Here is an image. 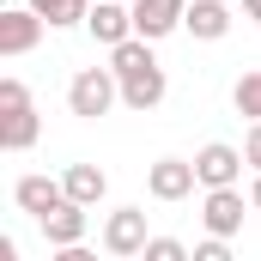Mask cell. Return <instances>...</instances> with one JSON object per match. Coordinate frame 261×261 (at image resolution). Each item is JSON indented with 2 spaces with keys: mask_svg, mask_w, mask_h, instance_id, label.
<instances>
[{
  "mask_svg": "<svg viewBox=\"0 0 261 261\" xmlns=\"http://www.w3.org/2000/svg\"><path fill=\"white\" fill-rule=\"evenodd\" d=\"M61 182H67V195L79 200V206H97V200H103V189H110V176H103L97 164H67Z\"/></svg>",
  "mask_w": 261,
  "mask_h": 261,
  "instance_id": "14",
  "label": "cell"
},
{
  "mask_svg": "<svg viewBox=\"0 0 261 261\" xmlns=\"http://www.w3.org/2000/svg\"><path fill=\"white\" fill-rule=\"evenodd\" d=\"M249 213H261V170H255V182H249Z\"/></svg>",
  "mask_w": 261,
  "mask_h": 261,
  "instance_id": "20",
  "label": "cell"
},
{
  "mask_svg": "<svg viewBox=\"0 0 261 261\" xmlns=\"http://www.w3.org/2000/svg\"><path fill=\"white\" fill-rule=\"evenodd\" d=\"M37 103H31V91H24V79H0V152H31L37 146Z\"/></svg>",
  "mask_w": 261,
  "mask_h": 261,
  "instance_id": "2",
  "label": "cell"
},
{
  "mask_svg": "<svg viewBox=\"0 0 261 261\" xmlns=\"http://www.w3.org/2000/svg\"><path fill=\"white\" fill-rule=\"evenodd\" d=\"M182 12H189V0H134V37L158 43L182 24Z\"/></svg>",
  "mask_w": 261,
  "mask_h": 261,
  "instance_id": "9",
  "label": "cell"
},
{
  "mask_svg": "<svg viewBox=\"0 0 261 261\" xmlns=\"http://www.w3.org/2000/svg\"><path fill=\"white\" fill-rule=\"evenodd\" d=\"M110 67H116V79H122V103L128 110H158L164 103V67H158V55H152V43L146 37H128V43H116L110 49Z\"/></svg>",
  "mask_w": 261,
  "mask_h": 261,
  "instance_id": "1",
  "label": "cell"
},
{
  "mask_svg": "<svg viewBox=\"0 0 261 261\" xmlns=\"http://www.w3.org/2000/svg\"><path fill=\"white\" fill-rule=\"evenodd\" d=\"M195 182H200L195 158H158V164L146 170V195H152V200H189Z\"/></svg>",
  "mask_w": 261,
  "mask_h": 261,
  "instance_id": "6",
  "label": "cell"
},
{
  "mask_svg": "<svg viewBox=\"0 0 261 261\" xmlns=\"http://www.w3.org/2000/svg\"><path fill=\"white\" fill-rule=\"evenodd\" d=\"M182 24L195 31L200 43H219V37H231V0H189Z\"/></svg>",
  "mask_w": 261,
  "mask_h": 261,
  "instance_id": "13",
  "label": "cell"
},
{
  "mask_svg": "<svg viewBox=\"0 0 261 261\" xmlns=\"http://www.w3.org/2000/svg\"><path fill=\"white\" fill-rule=\"evenodd\" d=\"M231 103H237V116H249V122H261V67H249V73L237 79Z\"/></svg>",
  "mask_w": 261,
  "mask_h": 261,
  "instance_id": "16",
  "label": "cell"
},
{
  "mask_svg": "<svg viewBox=\"0 0 261 261\" xmlns=\"http://www.w3.org/2000/svg\"><path fill=\"white\" fill-rule=\"evenodd\" d=\"M243 158H249V170H261V122H249V134H243Z\"/></svg>",
  "mask_w": 261,
  "mask_h": 261,
  "instance_id": "19",
  "label": "cell"
},
{
  "mask_svg": "<svg viewBox=\"0 0 261 261\" xmlns=\"http://www.w3.org/2000/svg\"><path fill=\"white\" fill-rule=\"evenodd\" d=\"M37 225H43L49 249H73V243H85V206H79L73 195H67L61 206H49V213H43Z\"/></svg>",
  "mask_w": 261,
  "mask_h": 261,
  "instance_id": "11",
  "label": "cell"
},
{
  "mask_svg": "<svg viewBox=\"0 0 261 261\" xmlns=\"http://www.w3.org/2000/svg\"><path fill=\"white\" fill-rule=\"evenodd\" d=\"M24 6H37L43 18H49V31H61V24H85V0H24Z\"/></svg>",
  "mask_w": 261,
  "mask_h": 261,
  "instance_id": "15",
  "label": "cell"
},
{
  "mask_svg": "<svg viewBox=\"0 0 261 261\" xmlns=\"http://www.w3.org/2000/svg\"><path fill=\"white\" fill-rule=\"evenodd\" d=\"M12 200H18V213L43 219L49 206H61V200H67V182H55V176H18V182H12Z\"/></svg>",
  "mask_w": 261,
  "mask_h": 261,
  "instance_id": "12",
  "label": "cell"
},
{
  "mask_svg": "<svg viewBox=\"0 0 261 261\" xmlns=\"http://www.w3.org/2000/svg\"><path fill=\"white\" fill-rule=\"evenodd\" d=\"M243 189L231 182V189H206V200H200V225L213 231V237H237L243 231Z\"/></svg>",
  "mask_w": 261,
  "mask_h": 261,
  "instance_id": "8",
  "label": "cell"
},
{
  "mask_svg": "<svg viewBox=\"0 0 261 261\" xmlns=\"http://www.w3.org/2000/svg\"><path fill=\"white\" fill-rule=\"evenodd\" d=\"M116 103H122L116 67H79V73H73V85H67V110H73V116L97 122V116H110Z\"/></svg>",
  "mask_w": 261,
  "mask_h": 261,
  "instance_id": "3",
  "label": "cell"
},
{
  "mask_svg": "<svg viewBox=\"0 0 261 261\" xmlns=\"http://www.w3.org/2000/svg\"><path fill=\"white\" fill-rule=\"evenodd\" d=\"M85 31H91L103 49L128 43V37H134V6H122V0H97V6L85 12Z\"/></svg>",
  "mask_w": 261,
  "mask_h": 261,
  "instance_id": "10",
  "label": "cell"
},
{
  "mask_svg": "<svg viewBox=\"0 0 261 261\" xmlns=\"http://www.w3.org/2000/svg\"><path fill=\"white\" fill-rule=\"evenodd\" d=\"M243 146H225V140H213V146H200L195 152V170H200V189H231L237 176H243Z\"/></svg>",
  "mask_w": 261,
  "mask_h": 261,
  "instance_id": "7",
  "label": "cell"
},
{
  "mask_svg": "<svg viewBox=\"0 0 261 261\" xmlns=\"http://www.w3.org/2000/svg\"><path fill=\"white\" fill-rule=\"evenodd\" d=\"M43 24H49V18H43L37 6H6V12H0V55H6V61L31 55V49L43 43Z\"/></svg>",
  "mask_w": 261,
  "mask_h": 261,
  "instance_id": "5",
  "label": "cell"
},
{
  "mask_svg": "<svg viewBox=\"0 0 261 261\" xmlns=\"http://www.w3.org/2000/svg\"><path fill=\"white\" fill-rule=\"evenodd\" d=\"M146 243H152V231H146V213H140V206H116V213L103 219V249L116 261L146 255Z\"/></svg>",
  "mask_w": 261,
  "mask_h": 261,
  "instance_id": "4",
  "label": "cell"
},
{
  "mask_svg": "<svg viewBox=\"0 0 261 261\" xmlns=\"http://www.w3.org/2000/svg\"><path fill=\"white\" fill-rule=\"evenodd\" d=\"M243 12H249V18H255V24H261V0H243Z\"/></svg>",
  "mask_w": 261,
  "mask_h": 261,
  "instance_id": "21",
  "label": "cell"
},
{
  "mask_svg": "<svg viewBox=\"0 0 261 261\" xmlns=\"http://www.w3.org/2000/svg\"><path fill=\"white\" fill-rule=\"evenodd\" d=\"M195 261H231V237H213L206 231V243H195Z\"/></svg>",
  "mask_w": 261,
  "mask_h": 261,
  "instance_id": "18",
  "label": "cell"
},
{
  "mask_svg": "<svg viewBox=\"0 0 261 261\" xmlns=\"http://www.w3.org/2000/svg\"><path fill=\"white\" fill-rule=\"evenodd\" d=\"M146 261H189V243H176V237H152V243H146Z\"/></svg>",
  "mask_w": 261,
  "mask_h": 261,
  "instance_id": "17",
  "label": "cell"
}]
</instances>
